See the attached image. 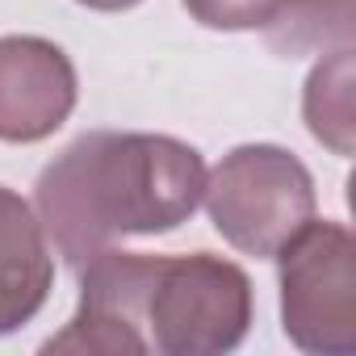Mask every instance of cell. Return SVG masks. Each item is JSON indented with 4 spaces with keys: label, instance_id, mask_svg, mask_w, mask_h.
Returning a JSON list of instances; mask_svg holds the SVG:
<instances>
[{
    "label": "cell",
    "instance_id": "1",
    "mask_svg": "<svg viewBox=\"0 0 356 356\" xmlns=\"http://www.w3.org/2000/svg\"><path fill=\"white\" fill-rule=\"evenodd\" d=\"M80 273V306L42 352L222 356L248 339L252 281L239 264L105 248Z\"/></svg>",
    "mask_w": 356,
    "mask_h": 356
},
{
    "label": "cell",
    "instance_id": "2",
    "mask_svg": "<svg viewBox=\"0 0 356 356\" xmlns=\"http://www.w3.org/2000/svg\"><path fill=\"white\" fill-rule=\"evenodd\" d=\"M206 159L172 134L92 130L67 143L38 176L34 206L47 239L72 268L130 235H163L193 218Z\"/></svg>",
    "mask_w": 356,
    "mask_h": 356
},
{
    "label": "cell",
    "instance_id": "3",
    "mask_svg": "<svg viewBox=\"0 0 356 356\" xmlns=\"http://www.w3.org/2000/svg\"><path fill=\"white\" fill-rule=\"evenodd\" d=\"M214 231L243 256L273 260L314 218V176L277 143H243L222 155L202 193Z\"/></svg>",
    "mask_w": 356,
    "mask_h": 356
},
{
    "label": "cell",
    "instance_id": "4",
    "mask_svg": "<svg viewBox=\"0 0 356 356\" xmlns=\"http://www.w3.org/2000/svg\"><path fill=\"white\" fill-rule=\"evenodd\" d=\"M281 331L318 356L356 352V243L343 222H306L277 256Z\"/></svg>",
    "mask_w": 356,
    "mask_h": 356
},
{
    "label": "cell",
    "instance_id": "5",
    "mask_svg": "<svg viewBox=\"0 0 356 356\" xmlns=\"http://www.w3.org/2000/svg\"><path fill=\"white\" fill-rule=\"evenodd\" d=\"M76 67L38 34L0 38V143H42L76 109Z\"/></svg>",
    "mask_w": 356,
    "mask_h": 356
},
{
    "label": "cell",
    "instance_id": "6",
    "mask_svg": "<svg viewBox=\"0 0 356 356\" xmlns=\"http://www.w3.org/2000/svg\"><path fill=\"white\" fill-rule=\"evenodd\" d=\"M55 256L34 206L0 185V335L22 331L51 298Z\"/></svg>",
    "mask_w": 356,
    "mask_h": 356
},
{
    "label": "cell",
    "instance_id": "7",
    "mask_svg": "<svg viewBox=\"0 0 356 356\" xmlns=\"http://www.w3.org/2000/svg\"><path fill=\"white\" fill-rule=\"evenodd\" d=\"M352 34L356 0H273V22L264 26V42L285 59L352 47Z\"/></svg>",
    "mask_w": 356,
    "mask_h": 356
},
{
    "label": "cell",
    "instance_id": "8",
    "mask_svg": "<svg viewBox=\"0 0 356 356\" xmlns=\"http://www.w3.org/2000/svg\"><path fill=\"white\" fill-rule=\"evenodd\" d=\"M302 113L310 134L339 159L352 155V47H335L306 80Z\"/></svg>",
    "mask_w": 356,
    "mask_h": 356
},
{
    "label": "cell",
    "instance_id": "9",
    "mask_svg": "<svg viewBox=\"0 0 356 356\" xmlns=\"http://www.w3.org/2000/svg\"><path fill=\"white\" fill-rule=\"evenodd\" d=\"M185 9L193 22H202L206 30H260L273 22V0H185Z\"/></svg>",
    "mask_w": 356,
    "mask_h": 356
},
{
    "label": "cell",
    "instance_id": "10",
    "mask_svg": "<svg viewBox=\"0 0 356 356\" xmlns=\"http://www.w3.org/2000/svg\"><path fill=\"white\" fill-rule=\"evenodd\" d=\"M76 5H84V9H97V13H126V9L143 5V0H76Z\"/></svg>",
    "mask_w": 356,
    "mask_h": 356
}]
</instances>
